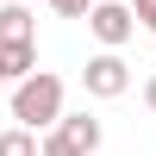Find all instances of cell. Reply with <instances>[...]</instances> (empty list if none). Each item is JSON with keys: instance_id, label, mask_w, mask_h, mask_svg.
I'll use <instances>...</instances> for the list:
<instances>
[{"instance_id": "cell-10", "label": "cell", "mask_w": 156, "mask_h": 156, "mask_svg": "<svg viewBox=\"0 0 156 156\" xmlns=\"http://www.w3.org/2000/svg\"><path fill=\"white\" fill-rule=\"evenodd\" d=\"M137 6V25H144V31H156V0H131Z\"/></svg>"}, {"instance_id": "cell-5", "label": "cell", "mask_w": 156, "mask_h": 156, "mask_svg": "<svg viewBox=\"0 0 156 156\" xmlns=\"http://www.w3.org/2000/svg\"><path fill=\"white\" fill-rule=\"evenodd\" d=\"M0 44H31V12L25 6H0Z\"/></svg>"}, {"instance_id": "cell-12", "label": "cell", "mask_w": 156, "mask_h": 156, "mask_svg": "<svg viewBox=\"0 0 156 156\" xmlns=\"http://www.w3.org/2000/svg\"><path fill=\"white\" fill-rule=\"evenodd\" d=\"M0 81H6V62H0Z\"/></svg>"}, {"instance_id": "cell-11", "label": "cell", "mask_w": 156, "mask_h": 156, "mask_svg": "<svg viewBox=\"0 0 156 156\" xmlns=\"http://www.w3.org/2000/svg\"><path fill=\"white\" fill-rule=\"evenodd\" d=\"M144 106L156 112V75H150V81H144Z\"/></svg>"}, {"instance_id": "cell-2", "label": "cell", "mask_w": 156, "mask_h": 156, "mask_svg": "<svg viewBox=\"0 0 156 156\" xmlns=\"http://www.w3.org/2000/svg\"><path fill=\"white\" fill-rule=\"evenodd\" d=\"M87 31H94L106 50H119L125 37L137 31V6L131 0H94V6H87Z\"/></svg>"}, {"instance_id": "cell-4", "label": "cell", "mask_w": 156, "mask_h": 156, "mask_svg": "<svg viewBox=\"0 0 156 156\" xmlns=\"http://www.w3.org/2000/svg\"><path fill=\"white\" fill-rule=\"evenodd\" d=\"M56 125H62V131H69V137H75V144H81L87 156L100 150V119H94V112H62Z\"/></svg>"}, {"instance_id": "cell-8", "label": "cell", "mask_w": 156, "mask_h": 156, "mask_svg": "<svg viewBox=\"0 0 156 156\" xmlns=\"http://www.w3.org/2000/svg\"><path fill=\"white\" fill-rule=\"evenodd\" d=\"M44 156H87V150L75 144V137L62 131V125H50V137H44Z\"/></svg>"}, {"instance_id": "cell-7", "label": "cell", "mask_w": 156, "mask_h": 156, "mask_svg": "<svg viewBox=\"0 0 156 156\" xmlns=\"http://www.w3.org/2000/svg\"><path fill=\"white\" fill-rule=\"evenodd\" d=\"M0 156H44V144L31 137V125H12V131H0Z\"/></svg>"}, {"instance_id": "cell-6", "label": "cell", "mask_w": 156, "mask_h": 156, "mask_svg": "<svg viewBox=\"0 0 156 156\" xmlns=\"http://www.w3.org/2000/svg\"><path fill=\"white\" fill-rule=\"evenodd\" d=\"M0 62H6V81H25L37 62V44H0Z\"/></svg>"}, {"instance_id": "cell-3", "label": "cell", "mask_w": 156, "mask_h": 156, "mask_svg": "<svg viewBox=\"0 0 156 156\" xmlns=\"http://www.w3.org/2000/svg\"><path fill=\"white\" fill-rule=\"evenodd\" d=\"M81 81H87V94H94V100H119L125 87H131V62H125L119 50H100V56L81 69Z\"/></svg>"}, {"instance_id": "cell-1", "label": "cell", "mask_w": 156, "mask_h": 156, "mask_svg": "<svg viewBox=\"0 0 156 156\" xmlns=\"http://www.w3.org/2000/svg\"><path fill=\"white\" fill-rule=\"evenodd\" d=\"M12 119L31 125V131H37V125H56L62 119V81L44 75V69H31L19 87H12Z\"/></svg>"}, {"instance_id": "cell-9", "label": "cell", "mask_w": 156, "mask_h": 156, "mask_svg": "<svg viewBox=\"0 0 156 156\" xmlns=\"http://www.w3.org/2000/svg\"><path fill=\"white\" fill-rule=\"evenodd\" d=\"M87 6L94 0H50V12H62V19H87Z\"/></svg>"}]
</instances>
